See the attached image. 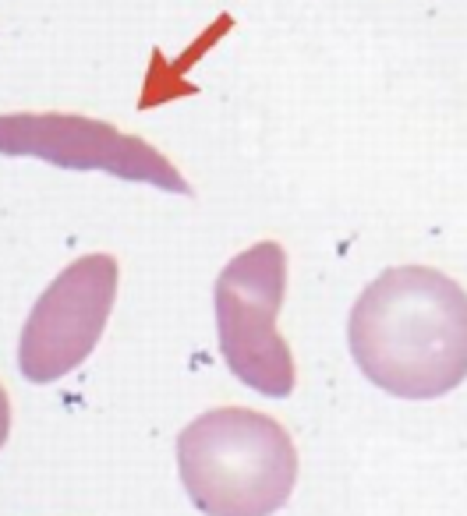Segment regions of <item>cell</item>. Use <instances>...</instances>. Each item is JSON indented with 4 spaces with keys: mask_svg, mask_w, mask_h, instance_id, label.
<instances>
[{
    "mask_svg": "<svg viewBox=\"0 0 467 516\" xmlns=\"http://www.w3.org/2000/svg\"><path fill=\"white\" fill-rule=\"evenodd\" d=\"M178 478L202 516H273L298 485L290 432L252 407H213L178 435Z\"/></svg>",
    "mask_w": 467,
    "mask_h": 516,
    "instance_id": "obj_2",
    "label": "cell"
},
{
    "mask_svg": "<svg viewBox=\"0 0 467 516\" xmlns=\"http://www.w3.org/2000/svg\"><path fill=\"white\" fill-rule=\"evenodd\" d=\"M8 435H11V396L0 385V449L8 445Z\"/></svg>",
    "mask_w": 467,
    "mask_h": 516,
    "instance_id": "obj_6",
    "label": "cell"
},
{
    "mask_svg": "<svg viewBox=\"0 0 467 516\" xmlns=\"http://www.w3.org/2000/svg\"><path fill=\"white\" fill-rule=\"evenodd\" d=\"M283 297L287 251L276 241H259L238 251L213 286L220 357L241 385L269 399H283L298 385L294 354L276 325Z\"/></svg>",
    "mask_w": 467,
    "mask_h": 516,
    "instance_id": "obj_3",
    "label": "cell"
},
{
    "mask_svg": "<svg viewBox=\"0 0 467 516\" xmlns=\"http://www.w3.org/2000/svg\"><path fill=\"white\" fill-rule=\"evenodd\" d=\"M358 371L396 399H439L467 378V290L432 265H393L347 315Z\"/></svg>",
    "mask_w": 467,
    "mask_h": 516,
    "instance_id": "obj_1",
    "label": "cell"
},
{
    "mask_svg": "<svg viewBox=\"0 0 467 516\" xmlns=\"http://www.w3.org/2000/svg\"><path fill=\"white\" fill-rule=\"evenodd\" d=\"M117 279V258L92 251L46 283L18 336V371L29 382H61L92 357L113 315Z\"/></svg>",
    "mask_w": 467,
    "mask_h": 516,
    "instance_id": "obj_4",
    "label": "cell"
},
{
    "mask_svg": "<svg viewBox=\"0 0 467 516\" xmlns=\"http://www.w3.org/2000/svg\"><path fill=\"white\" fill-rule=\"evenodd\" d=\"M0 156H32L61 170H99L117 181L192 195V184L156 145L82 113H0Z\"/></svg>",
    "mask_w": 467,
    "mask_h": 516,
    "instance_id": "obj_5",
    "label": "cell"
}]
</instances>
